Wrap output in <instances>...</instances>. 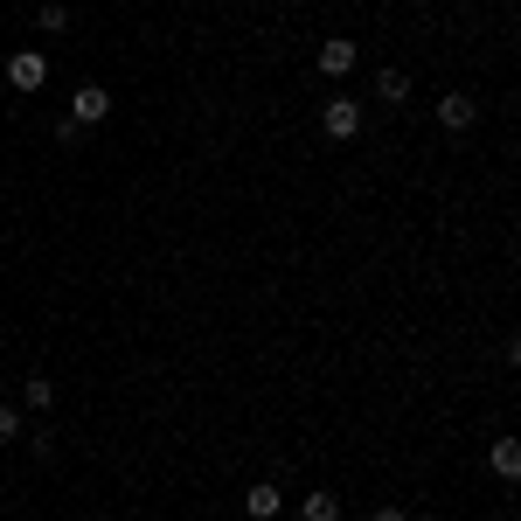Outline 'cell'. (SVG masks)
<instances>
[{"label":"cell","instance_id":"9","mask_svg":"<svg viewBox=\"0 0 521 521\" xmlns=\"http://www.w3.org/2000/svg\"><path fill=\"white\" fill-rule=\"evenodd\" d=\"M376 98H383V105H403V98H410V77H403V70H383V77H376Z\"/></svg>","mask_w":521,"mask_h":521},{"label":"cell","instance_id":"12","mask_svg":"<svg viewBox=\"0 0 521 521\" xmlns=\"http://www.w3.org/2000/svg\"><path fill=\"white\" fill-rule=\"evenodd\" d=\"M21 431H28V424H21V410H14V403H0V445H14Z\"/></svg>","mask_w":521,"mask_h":521},{"label":"cell","instance_id":"4","mask_svg":"<svg viewBox=\"0 0 521 521\" xmlns=\"http://www.w3.org/2000/svg\"><path fill=\"white\" fill-rule=\"evenodd\" d=\"M438 119H445L452 132H466L473 119H480V98H466V91H445V98H438Z\"/></svg>","mask_w":521,"mask_h":521},{"label":"cell","instance_id":"2","mask_svg":"<svg viewBox=\"0 0 521 521\" xmlns=\"http://www.w3.org/2000/svg\"><path fill=\"white\" fill-rule=\"evenodd\" d=\"M70 119H77V126H98V119H112V91H105V84H84V91L70 98Z\"/></svg>","mask_w":521,"mask_h":521},{"label":"cell","instance_id":"1","mask_svg":"<svg viewBox=\"0 0 521 521\" xmlns=\"http://www.w3.org/2000/svg\"><path fill=\"white\" fill-rule=\"evenodd\" d=\"M7 84H14V91H42V84H49V56H42V49H14V56H7Z\"/></svg>","mask_w":521,"mask_h":521},{"label":"cell","instance_id":"8","mask_svg":"<svg viewBox=\"0 0 521 521\" xmlns=\"http://www.w3.org/2000/svg\"><path fill=\"white\" fill-rule=\"evenodd\" d=\"M35 28H42V35H63V28H70V7H63V0H42V7H35Z\"/></svg>","mask_w":521,"mask_h":521},{"label":"cell","instance_id":"5","mask_svg":"<svg viewBox=\"0 0 521 521\" xmlns=\"http://www.w3.org/2000/svg\"><path fill=\"white\" fill-rule=\"evenodd\" d=\"M299 521H341V494H334V487H313V494L299 501Z\"/></svg>","mask_w":521,"mask_h":521},{"label":"cell","instance_id":"13","mask_svg":"<svg viewBox=\"0 0 521 521\" xmlns=\"http://www.w3.org/2000/svg\"><path fill=\"white\" fill-rule=\"evenodd\" d=\"M376 521H410V515H403V508H383V515H376Z\"/></svg>","mask_w":521,"mask_h":521},{"label":"cell","instance_id":"3","mask_svg":"<svg viewBox=\"0 0 521 521\" xmlns=\"http://www.w3.org/2000/svg\"><path fill=\"white\" fill-rule=\"evenodd\" d=\"M320 126L334 132V139H355V132H362V105H355V98H334V105L320 112Z\"/></svg>","mask_w":521,"mask_h":521},{"label":"cell","instance_id":"7","mask_svg":"<svg viewBox=\"0 0 521 521\" xmlns=\"http://www.w3.org/2000/svg\"><path fill=\"white\" fill-rule=\"evenodd\" d=\"M278 508H285V494H278V487H251V494H244V515H251V521H271Z\"/></svg>","mask_w":521,"mask_h":521},{"label":"cell","instance_id":"10","mask_svg":"<svg viewBox=\"0 0 521 521\" xmlns=\"http://www.w3.org/2000/svg\"><path fill=\"white\" fill-rule=\"evenodd\" d=\"M21 403H28V410H49V403H56V383H49V376H28V383H21Z\"/></svg>","mask_w":521,"mask_h":521},{"label":"cell","instance_id":"11","mask_svg":"<svg viewBox=\"0 0 521 521\" xmlns=\"http://www.w3.org/2000/svg\"><path fill=\"white\" fill-rule=\"evenodd\" d=\"M494 473H501V480H515V473H521V452H515V438H501V445H494Z\"/></svg>","mask_w":521,"mask_h":521},{"label":"cell","instance_id":"6","mask_svg":"<svg viewBox=\"0 0 521 521\" xmlns=\"http://www.w3.org/2000/svg\"><path fill=\"white\" fill-rule=\"evenodd\" d=\"M348 70H355V42H341V35L320 42V77H348Z\"/></svg>","mask_w":521,"mask_h":521}]
</instances>
